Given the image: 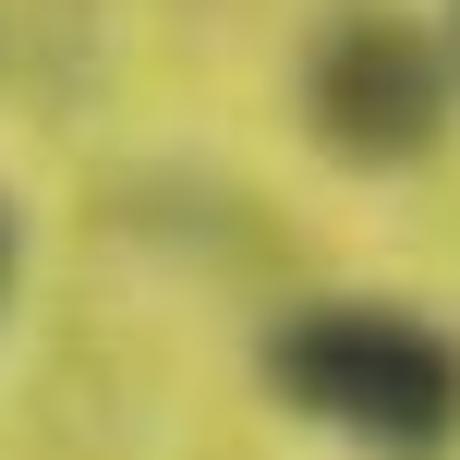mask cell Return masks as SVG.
Listing matches in <instances>:
<instances>
[{
    "instance_id": "1",
    "label": "cell",
    "mask_w": 460,
    "mask_h": 460,
    "mask_svg": "<svg viewBox=\"0 0 460 460\" xmlns=\"http://www.w3.org/2000/svg\"><path fill=\"white\" fill-rule=\"evenodd\" d=\"M267 388L303 424H340L364 448H448L460 437V340L400 303H315L267 340Z\"/></svg>"
},
{
    "instance_id": "3",
    "label": "cell",
    "mask_w": 460,
    "mask_h": 460,
    "mask_svg": "<svg viewBox=\"0 0 460 460\" xmlns=\"http://www.w3.org/2000/svg\"><path fill=\"white\" fill-rule=\"evenodd\" d=\"M0 291H13V207H0Z\"/></svg>"
},
{
    "instance_id": "2",
    "label": "cell",
    "mask_w": 460,
    "mask_h": 460,
    "mask_svg": "<svg viewBox=\"0 0 460 460\" xmlns=\"http://www.w3.org/2000/svg\"><path fill=\"white\" fill-rule=\"evenodd\" d=\"M303 110H315L327 158L412 170L424 146L448 134V49L424 37L412 13H351V24H327L315 73H303Z\"/></svg>"
}]
</instances>
